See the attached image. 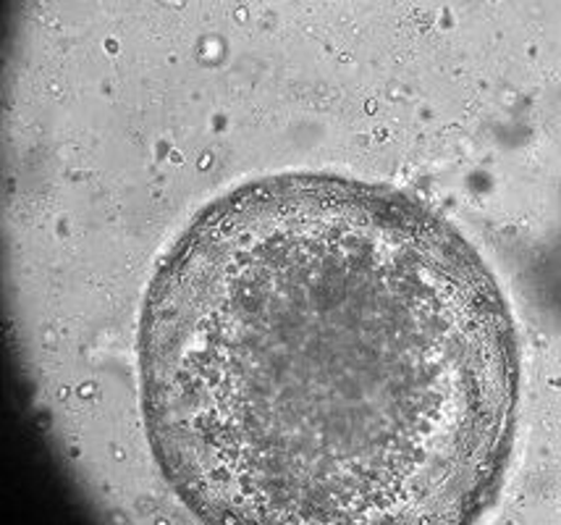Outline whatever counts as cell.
Masks as SVG:
<instances>
[{
  "instance_id": "6da1fadb",
  "label": "cell",
  "mask_w": 561,
  "mask_h": 525,
  "mask_svg": "<svg viewBox=\"0 0 561 525\" xmlns=\"http://www.w3.org/2000/svg\"><path fill=\"white\" fill-rule=\"evenodd\" d=\"M158 468L242 525H462L496 504L519 344L436 208L336 174L239 184L160 261L139 321Z\"/></svg>"
}]
</instances>
